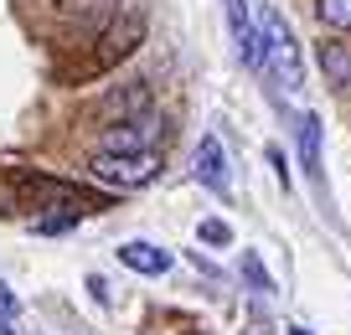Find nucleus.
<instances>
[{
    "instance_id": "1",
    "label": "nucleus",
    "mask_w": 351,
    "mask_h": 335,
    "mask_svg": "<svg viewBox=\"0 0 351 335\" xmlns=\"http://www.w3.org/2000/svg\"><path fill=\"white\" fill-rule=\"evenodd\" d=\"M258 57H263V77H274L295 98L305 93V52L274 5H258Z\"/></svg>"
},
{
    "instance_id": "2",
    "label": "nucleus",
    "mask_w": 351,
    "mask_h": 335,
    "mask_svg": "<svg viewBox=\"0 0 351 335\" xmlns=\"http://www.w3.org/2000/svg\"><path fill=\"white\" fill-rule=\"evenodd\" d=\"M88 175L104 186H119V191H140V186H150L155 175H160V155L145 150V155H93V165H88Z\"/></svg>"
},
{
    "instance_id": "3",
    "label": "nucleus",
    "mask_w": 351,
    "mask_h": 335,
    "mask_svg": "<svg viewBox=\"0 0 351 335\" xmlns=\"http://www.w3.org/2000/svg\"><path fill=\"white\" fill-rule=\"evenodd\" d=\"M191 171H197V181L207 186V191L228 196L232 175H228V150H222V140H217V134H207V140L197 145V160H191Z\"/></svg>"
},
{
    "instance_id": "4",
    "label": "nucleus",
    "mask_w": 351,
    "mask_h": 335,
    "mask_svg": "<svg viewBox=\"0 0 351 335\" xmlns=\"http://www.w3.org/2000/svg\"><path fill=\"white\" fill-rule=\"evenodd\" d=\"M160 140V119H130V124H114L109 134H104V150H114V155H145L150 145Z\"/></svg>"
},
{
    "instance_id": "5",
    "label": "nucleus",
    "mask_w": 351,
    "mask_h": 335,
    "mask_svg": "<svg viewBox=\"0 0 351 335\" xmlns=\"http://www.w3.org/2000/svg\"><path fill=\"white\" fill-rule=\"evenodd\" d=\"M119 263H124V269H134V273H145V279H160V273H171V253L155 248V243H145V238L119 243Z\"/></svg>"
},
{
    "instance_id": "6",
    "label": "nucleus",
    "mask_w": 351,
    "mask_h": 335,
    "mask_svg": "<svg viewBox=\"0 0 351 335\" xmlns=\"http://www.w3.org/2000/svg\"><path fill=\"white\" fill-rule=\"evenodd\" d=\"M295 145H300V165H305V175L320 186V181H326V171H320V119H315V114H305V119H300Z\"/></svg>"
},
{
    "instance_id": "7",
    "label": "nucleus",
    "mask_w": 351,
    "mask_h": 335,
    "mask_svg": "<svg viewBox=\"0 0 351 335\" xmlns=\"http://www.w3.org/2000/svg\"><path fill=\"white\" fill-rule=\"evenodd\" d=\"M320 73L330 77V88H351V47L346 42H326L320 47Z\"/></svg>"
},
{
    "instance_id": "8",
    "label": "nucleus",
    "mask_w": 351,
    "mask_h": 335,
    "mask_svg": "<svg viewBox=\"0 0 351 335\" xmlns=\"http://www.w3.org/2000/svg\"><path fill=\"white\" fill-rule=\"evenodd\" d=\"M315 11L326 26H336V32H351V0H315Z\"/></svg>"
},
{
    "instance_id": "9",
    "label": "nucleus",
    "mask_w": 351,
    "mask_h": 335,
    "mask_svg": "<svg viewBox=\"0 0 351 335\" xmlns=\"http://www.w3.org/2000/svg\"><path fill=\"white\" fill-rule=\"evenodd\" d=\"M197 238L207 243V248H228V243H232V227H228V222H217V216H207V222L197 227Z\"/></svg>"
},
{
    "instance_id": "10",
    "label": "nucleus",
    "mask_w": 351,
    "mask_h": 335,
    "mask_svg": "<svg viewBox=\"0 0 351 335\" xmlns=\"http://www.w3.org/2000/svg\"><path fill=\"white\" fill-rule=\"evenodd\" d=\"M243 279H248L258 294H274V284H269V273H263V263H258V258H243Z\"/></svg>"
},
{
    "instance_id": "11",
    "label": "nucleus",
    "mask_w": 351,
    "mask_h": 335,
    "mask_svg": "<svg viewBox=\"0 0 351 335\" xmlns=\"http://www.w3.org/2000/svg\"><path fill=\"white\" fill-rule=\"evenodd\" d=\"M67 227H77V212H67V216H47V222H36V232H42V238H52V232H67Z\"/></svg>"
},
{
    "instance_id": "12",
    "label": "nucleus",
    "mask_w": 351,
    "mask_h": 335,
    "mask_svg": "<svg viewBox=\"0 0 351 335\" xmlns=\"http://www.w3.org/2000/svg\"><path fill=\"white\" fill-rule=\"evenodd\" d=\"M16 314V294H11V284L0 279V320H11Z\"/></svg>"
},
{
    "instance_id": "13",
    "label": "nucleus",
    "mask_w": 351,
    "mask_h": 335,
    "mask_svg": "<svg viewBox=\"0 0 351 335\" xmlns=\"http://www.w3.org/2000/svg\"><path fill=\"white\" fill-rule=\"evenodd\" d=\"M289 335H310V330H305V325H289Z\"/></svg>"
},
{
    "instance_id": "14",
    "label": "nucleus",
    "mask_w": 351,
    "mask_h": 335,
    "mask_svg": "<svg viewBox=\"0 0 351 335\" xmlns=\"http://www.w3.org/2000/svg\"><path fill=\"white\" fill-rule=\"evenodd\" d=\"M0 335H11V320H0Z\"/></svg>"
}]
</instances>
